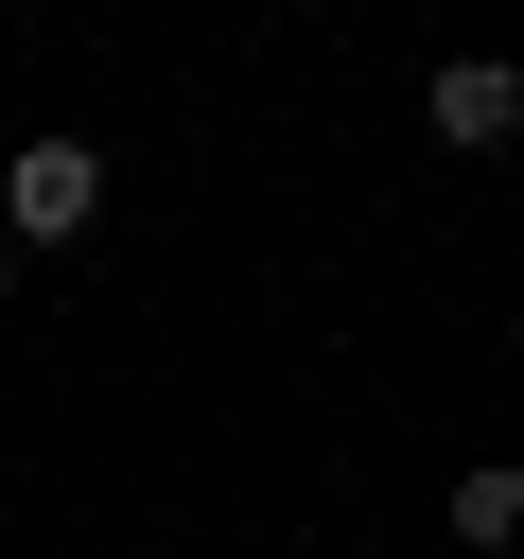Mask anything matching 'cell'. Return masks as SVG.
I'll use <instances>...</instances> for the list:
<instances>
[{
    "label": "cell",
    "mask_w": 524,
    "mask_h": 559,
    "mask_svg": "<svg viewBox=\"0 0 524 559\" xmlns=\"http://www.w3.org/2000/svg\"><path fill=\"white\" fill-rule=\"evenodd\" d=\"M105 210V157L87 140H17V175H0V245H70Z\"/></svg>",
    "instance_id": "6da1fadb"
},
{
    "label": "cell",
    "mask_w": 524,
    "mask_h": 559,
    "mask_svg": "<svg viewBox=\"0 0 524 559\" xmlns=\"http://www.w3.org/2000/svg\"><path fill=\"white\" fill-rule=\"evenodd\" d=\"M437 140H472V157L524 140V70H507V52H454V70H437Z\"/></svg>",
    "instance_id": "7a4b0ae2"
},
{
    "label": "cell",
    "mask_w": 524,
    "mask_h": 559,
    "mask_svg": "<svg viewBox=\"0 0 524 559\" xmlns=\"http://www.w3.org/2000/svg\"><path fill=\"white\" fill-rule=\"evenodd\" d=\"M454 542H524V472H507V454L454 472Z\"/></svg>",
    "instance_id": "3957f363"
}]
</instances>
